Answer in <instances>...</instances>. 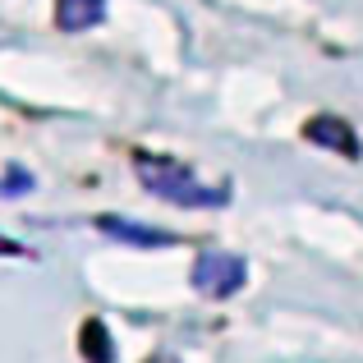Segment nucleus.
<instances>
[{
  "label": "nucleus",
  "instance_id": "nucleus-6",
  "mask_svg": "<svg viewBox=\"0 0 363 363\" xmlns=\"http://www.w3.org/2000/svg\"><path fill=\"white\" fill-rule=\"evenodd\" d=\"M83 350H88L92 363H111V336L101 331V322H88V327H83Z\"/></svg>",
  "mask_w": 363,
  "mask_h": 363
},
{
  "label": "nucleus",
  "instance_id": "nucleus-5",
  "mask_svg": "<svg viewBox=\"0 0 363 363\" xmlns=\"http://www.w3.org/2000/svg\"><path fill=\"white\" fill-rule=\"evenodd\" d=\"M101 230L116 235V240H124V244H143V248H166V244H175L166 230H157V225H133V221H120V216H101Z\"/></svg>",
  "mask_w": 363,
  "mask_h": 363
},
{
  "label": "nucleus",
  "instance_id": "nucleus-4",
  "mask_svg": "<svg viewBox=\"0 0 363 363\" xmlns=\"http://www.w3.org/2000/svg\"><path fill=\"white\" fill-rule=\"evenodd\" d=\"M101 18H106V0H55V23L69 33H83Z\"/></svg>",
  "mask_w": 363,
  "mask_h": 363
},
{
  "label": "nucleus",
  "instance_id": "nucleus-2",
  "mask_svg": "<svg viewBox=\"0 0 363 363\" xmlns=\"http://www.w3.org/2000/svg\"><path fill=\"white\" fill-rule=\"evenodd\" d=\"M244 281H248L244 257L221 253V248H212V253H198V262H194V290H198V294L225 299V294L244 290Z\"/></svg>",
  "mask_w": 363,
  "mask_h": 363
},
{
  "label": "nucleus",
  "instance_id": "nucleus-1",
  "mask_svg": "<svg viewBox=\"0 0 363 363\" xmlns=\"http://www.w3.org/2000/svg\"><path fill=\"white\" fill-rule=\"evenodd\" d=\"M138 179L152 189V194L170 198L175 207H221L225 198H230V189H221V184H198L189 166L157 161V157H138Z\"/></svg>",
  "mask_w": 363,
  "mask_h": 363
},
{
  "label": "nucleus",
  "instance_id": "nucleus-3",
  "mask_svg": "<svg viewBox=\"0 0 363 363\" xmlns=\"http://www.w3.org/2000/svg\"><path fill=\"white\" fill-rule=\"evenodd\" d=\"M308 138H313V143H322V147L345 152V157H359V138L350 133V124H345V120H336V116H318V120H308Z\"/></svg>",
  "mask_w": 363,
  "mask_h": 363
}]
</instances>
